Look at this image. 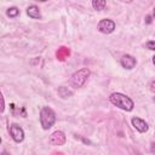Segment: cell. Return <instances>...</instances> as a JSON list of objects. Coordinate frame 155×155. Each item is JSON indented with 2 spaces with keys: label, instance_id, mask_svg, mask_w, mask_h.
<instances>
[{
  "label": "cell",
  "instance_id": "obj_2",
  "mask_svg": "<svg viewBox=\"0 0 155 155\" xmlns=\"http://www.w3.org/2000/svg\"><path fill=\"white\" fill-rule=\"evenodd\" d=\"M56 122V114L50 107H42L40 110V124L44 130L51 128Z\"/></svg>",
  "mask_w": 155,
  "mask_h": 155
},
{
  "label": "cell",
  "instance_id": "obj_14",
  "mask_svg": "<svg viewBox=\"0 0 155 155\" xmlns=\"http://www.w3.org/2000/svg\"><path fill=\"white\" fill-rule=\"evenodd\" d=\"M145 47L149 48V50H151V51H154V50H155V41H154V40L147 41V42H145Z\"/></svg>",
  "mask_w": 155,
  "mask_h": 155
},
{
  "label": "cell",
  "instance_id": "obj_15",
  "mask_svg": "<svg viewBox=\"0 0 155 155\" xmlns=\"http://www.w3.org/2000/svg\"><path fill=\"white\" fill-rule=\"evenodd\" d=\"M4 110H5V101H4L2 93L0 92V113H2Z\"/></svg>",
  "mask_w": 155,
  "mask_h": 155
},
{
  "label": "cell",
  "instance_id": "obj_17",
  "mask_svg": "<svg viewBox=\"0 0 155 155\" xmlns=\"http://www.w3.org/2000/svg\"><path fill=\"white\" fill-rule=\"evenodd\" d=\"M1 155H10V154H8L7 151H2V153H1Z\"/></svg>",
  "mask_w": 155,
  "mask_h": 155
},
{
  "label": "cell",
  "instance_id": "obj_8",
  "mask_svg": "<svg viewBox=\"0 0 155 155\" xmlns=\"http://www.w3.org/2000/svg\"><path fill=\"white\" fill-rule=\"evenodd\" d=\"M131 122H132V126H133L138 132H140V133L147 132V131H148V128H149L148 124H147L143 119H140V117L133 116V117H132V120H131Z\"/></svg>",
  "mask_w": 155,
  "mask_h": 155
},
{
  "label": "cell",
  "instance_id": "obj_6",
  "mask_svg": "<svg viewBox=\"0 0 155 155\" xmlns=\"http://www.w3.org/2000/svg\"><path fill=\"white\" fill-rule=\"evenodd\" d=\"M65 140H67L65 134H64L62 131H54V132L50 136V139H48L50 144H51V145H54V147H57V145H63V144L65 143Z\"/></svg>",
  "mask_w": 155,
  "mask_h": 155
},
{
  "label": "cell",
  "instance_id": "obj_11",
  "mask_svg": "<svg viewBox=\"0 0 155 155\" xmlns=\"http://www.w3.org/2000/svg\"><path fill=\"white\" fill-rule=\"evenodd\" d=\"M69 54H70V51H69V48H67V47H61V48H58V51L56 52V56H57V58H58L59 61H64Z\"/></svg>",
  "mask_w": 155,
  "mask_h": 155
},
{
  "label": "cell",
  "instance_id": "obj_9",
  "mask_svg": "<svg viewBox=\"0 0 155 155\" xmlns=\"http://www.w3.org/2000/svg\"><path fill=\"white\" fill-rule=\"evenodd\" d=\"M27 15L33 18V19H40L41 18V13H40V8L36 5H30L27 7Z\"/></svg>",
  "mask_w": 155,
  "mask_h": 155
},
{
  "label": "cell",
  "instance_id": "obj_13",
  "mask_svg": "<svg viewBox=\"0 0 155 155\" xmlns=\"http://www.w3.org/2000/svg\"><path fill=\"white\" fill-rule=\"evenodd\" d=\"M6 15H7L10 18H15V17H17V16L19 15V10H18L17 7H15V6L8 7L7 11H6Z\"/></svg>",
  "mask_w": 155,
  "mask_h": 155
},
{
  "label": "cell",
  "instance_id": "obj_10",
  "mask_svg": "<svg viewBox=\"0 0 155 155\" xmlns=\"http://www.w3.org/2000/svg\"><path fill=\"white\" fill-rule=\"evenodd\" d=\"M57 93H58L59 97H62V98H64V99H65V98H69L70 96H73V91L69 90V88L65 87V86H61V87H58Z\"/></svg>",
  "mask_w": 155,
  "mask_h": 155
},
{
  "label": "cell",
  "instance_id": "obj_18",
  "mask_svg": "<svg viewBox=\"0 0 155 155\" xmlns=\"http://www.w3.org/2000/svg\"><path fill=\"white\" fill-rule=\"evenodd\" d=\"M0 143H1V138H0Z\"/></svg>",
  "mask_w": 155,
  "mask_h": 155
},
{
  "label": "cell",
  "instance_id": "obj_5",
  "mask_svg": "<svg viewBox=\"0 0 155 155\" xmlns=\"http://www.w3.org/2000/svg\"><path fill=\"white\" fill-rule=\"evenodd\" d=\"M8 131H10L11 138H12L16 143L23 142V139H24V131H23V128H22L21 126H18L17 124H12V125L10 126Z\"/></svg>",
  "mask_w": 155,
  "mask_h": 155
},
{
  "label": "cell",
  "instance_id": "obj_7",
  "mask_svg": "<svg viewBox=\"0 0 155 155\" xmlns=\"http://www.w3.org/2000/svg\"><path fill=\"white\" fill-rule=\"evenodd\" d=\"M120 63H121L122 68H125V69H127V70H131V69H133V68L136 67L137 61H136V58H134L133 56H131V54H124V56L121 57V59H120Z\"/></svg>",
  "mask_w": 155,
  "mask_h": 155
},
{
  "label": "cell",
  "instance_id": "obj_4",
  "mask_svg": "<svg viewBox=\"0 0 155 155\" xmlns=\"http://www.w3.org/2000/svg\"><path fill=\"white\" fill-rule=\"evenodd\" d=\"M115 22L113 19H109V18H104V19H101L99 23L97 24V29L103 33V34H110L115 30Z\"/></svg>",
  "mask_w": 155,
  "mask_h": 155
},
{
  "label": "cell",
  "instance_id": "obj_1",
  "mask_svg": "<svg viewBox=\"0 0 155 155\" xmlns=\"http://www.w3.org/2000/svg\"><path fill=\"white\" fill-rule=\"evenodd\" d=\"M109 101L115 107H117V108H120V109H122L125 111H131V110H133V107H134L133 101L128 96H126L124 93H120V92L111 93L109 96Z\"/></svg>",
  "mask_w": 155,
  "mask_h": 155
},
{
  "label": "cell",
  "instance_id": "obj_3",
  "mask_svg": "<svg viewBox=\"0 0 155 155\" xmlns=\"http://www.w3.org/2000/svg\"><path fill=\"white\" fill-rule=\"evenodd\" d=\"M90 76V70L87 68H81L78 71H75L70 78V85L74 88H80L85 85L86 80Z\"/></svg>",
  "mask_w": 155,
  "mask_h": 155
},
{
  "label": "cell",
  "instance_id": "obj_12",
  "mask_svg": "<svg viewBox=\"0 0 155 155\" xmlns=\"http://www.w3.org/2000/svg\"><path fill=\"white\" fill-rule=\"evenodd\" d=\"M105 5H107L105 0H93V1H92V6H93V8L97 10V11L104 10Z\"/></svg>",
  "mask_w": 155,
  "mask_h": 155
},
{
  "label": "cell",
  "instance_id": "obj_16",
  "mask_svg": "<svg viewBox=\"0 0 155 155\" xmlns=\"http://www.w3.org/2000/svg\"><path fill=\"white\" fill-rule=\"evenodd\" d=\"M151 22H153V16H147V17H145V23L149 24V23H151Z\"/></svg>",
  "mask_w": 155,
  "mask_h": 155
}]
</instances>
